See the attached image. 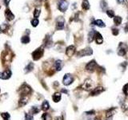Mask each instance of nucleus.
<instances>
[{"label":"nucleus","instance_id":"obj_21","mask_svg":"<svg viewBox=\"0 0 128 120\" xmlns=\"http://www.w3.org/2000/svg\"><path fill=\"white\" fill-rule=\"evenodd\" d=\"M34 69V64L32 62H29L28 65L25 67V73H29Z\"/></svg>","mask_w":128,"mask_h":120},{"label":"nucleus","instance_id":"obj_20","mask_svg":"<svg viewBox=\"0 0 128 120\" xmlns=\"http://www.w3.org/2000/svg\"><path fill=\"white\" fill-rule=\"evenodd\" d=\"M95 33L96 31L95 30H91V32H89L88 34V42H91L94 39V35H95Z\"/></svg>","mask_w":128,"mask_h":120},{"label":"nucleus","instance_id":"obj_4","mask_svg":"<svg viewBox=\"0 0 128 120\" xmlns=\"http://www.w3.org/2000/svg\"><path fill=\"white\" fill-rule=\"evenodd\" d=\"M128 47L127 45L125 44V43L120 42L119 46H118V54L119 56H124L126 54V53L127 52Z\"/></svg>","mask_w":128,"mask_h":120},{"label":"nucleus","instance_id":"obj_19","mask_svg":"<svg viewBox=\"0 0 128 120\" xmlns=\"http://www.w3.org/2000/svg\"><path fill=\"white\" fill-rule=\"evenodd\" d=\"M28 102V98L27 96H23L19 100V106L20 107H23Z\"/></svg>","mask_w":128,"mask_h":120},{"label":"nucleus","instance_id":"obj_22","mask_svg":"<svg viewBox=\"0 0 128 120\" xmlns=\"http://www.w3.org/2000/svg\"><path fill=\"white\" fill-rule=\"evenodd\" d=\"M122 18H121L120 16H115L114 17V23L116 26H119L121 23H122Z\"/></svg>","mask_w":128,"mask_h":120},{"label":"nucleus","instance_id":"obj_2","mask_svg":"<svg viewBox=\"0 0 128 120\" xmlns=\"http://www.w3.org/2000/svg\"><path fill=\"white\" fill-rule=\"evenodd\" d=\"M93 54V50L91 47H87L83 50H81L80 51L78 52L77 55L79 57H84V56H87V55H91Z\"/></svg>","mask_w":128,"mask_h":120},{"label":"nucleus","instance_id":"obj_27","mask_svg":"<svg viewBox=\"0 0 128 120\" xmlns=\"http://www.w3.org/2000/svg\"><path fill=\"white\" fill-rule=\"evenodd\" d=\"M1 116L3 119V120H10V117L11 116H10V114H9V113H6V112L2 113Z\"/></svg>","mask_w":128,"mask_h":120},{"label":"nucleus","instance_id":"obj_31","mask_svg":"<svg viewBox=\"0 0 128 120\" xmlns=\"http://www.w3.org/2000/svg\"><path fill=\"white\" fill-rule=\"evenodd\" d=\"M39 21L38 18H33L31 20V25L34 26V27H36V26L39 25Z\"/></svg>","mask_w":128,"mask_h":120},{"label":"nucleus","instance_id":"obj_9","mask_svg":"<svg viewBox=\"0 0 128 120\" xmlns=\"http://www.w3.org/2000/svg\"><path fill=\"white\" fill-rule=\"evenodd\" d=\"M105 90V89H104L103 86H98V87L94 88L93 90L91 92V96H96V95H100L102 92H103V91Z\"/></svg>","mask_w":128,"mask_h":120},{"label":"nucleus","instance_id":"obj_44","mask_svg":"<svg viewBox=\"0 0 128 120\" xmlns=\"http://www.w3.org/2000/svg\"><path fill=\"white\" fill-rule=\"evenodd\" d=\"M1 31H2V30H1V28H0V33H1Z\"/></svg>","mask_w":128,"mask_h":120},{"label":"nucleus","instance_id":"obj_42","mask_svg":"<svg viewBox=\"0 0 128 120\" xmlns=\"http://www.w3.org/2000/svg\"><path fill=\"white\" fill-rule=\"evenodd\" d=\"M125 31L126 32H128V24L125 26Z\"/></svg>","mask_w":128,"mask_h":120},{"label":"nucleus","instance_id":"obj_15","mask_svg":"<svg viewBox=\"0 0 128 120\" xmlns=\"http://www.w3.org/2000/svg\"><path fill=\"white\" fill-rule=\"evenodd\" d=\"M54 68H55L57 71H61L62 68H63V62L59 59L56 60V61L54 62Z\"/></svg>","mask_w":128,"mask_h":120},{"label":"nucleus","instance_id":"obj_24","mask_svg":"<svg viewBox=\"0 0 128 120\" xmlns=\"http://www.w3.org/2000/svg\"><path fill=\"white\" fill-rule=\"evenodd\" d=\"M49 108H50L49 102H47V101H44V102H42V110H44V111H47Z\"/></svg>","mask_w":128,"mask_h":120},{"label":"nucleus","instance_id":"obj_37","mask_svg":"<svg viewBox=\"0 0 128 120\" xmlns=\"http://www.w3.org/2000/svg\"><path fill=\"white\" fill-rule=\"evenodd\" d=\"M118 33H119V30H118V29L117 28H113L112 29V34L114 35H118Z\"/></svg>","mask_w":128,"mask_h":120},{"label":"nucleus","instance_id":"obj_40","mask_svg":"<svg viewBox=\"0 0 128 120\" xmlns=\"http://www.w3.org/2000/svg\"><path fill=\"white\" fill-rule=\"evenodd\" d=\"M94 110H91V111H88V112H87V114H94Z\"/></svg>","mask_w":128,"mask_h":120},{"label":"nucleus","instance_id":"obj_34","mask_svg":"<svg viewBox=\"0 0 128 120\" xmlns=\"http://www.w3.org/2000/svg\"><path fill=\"white\" fill-rule=\"evenodd\" d=\"M0 28H1L2 31H6L8 29V25L6 23H3V24H2V26H0Z\"/></svg>","mask_w":128,"mask_h":120},{"label":"nucleus","instance_id":"obj_13","mask_svg":"<svg viewBox=\"0 0 128 120\" xmlns=\"http://www.w3.org/2000/svg\"><path fill=\"white\" fill-rule=\"evenodd\" d=\"M94 40H95L97 44H102L103 42V38L99 32H97L96 31L95 35H94Z\"/></svg>","mask_w":128,"mask_h":120},{"label":"nucleus","instance_id":"obj_8","mask_svg":"<svg viewBox=\"0 0 128 120\" xmlns=\"http://www.w3.org/2000/svg\"><path fill=\"white\" fill-rule=\"evenodd\" d=\"M92 86H93V82H92L91 79H87V80L84 82L83 85L82 86V88H83L84 90H89L91 89Z\"/></svg>","mask_w":128,"mask_h":120},{"label":"nucleus","instance_id":"obj_29","mask_svg":"<svg viewBox=\"0 0 128 120\" xmlns=\"http://www.w3.org/2000/svg\"><path fill=\"white\" fill-rule=\"evenodd\" d=\"M42 118L43 120H52V118L51 116V114H47V113H44Z\"/></svg>","mask_w":128,"mask_h":120},{"label":"nucleus","instance_id":"obj_12","mask_svg":"<svg viewBox=\"0 0 128 120\" xmlns=\"http://www.w3.org/2000/svg\"><path fill=\"white\" fill-rule=\"evenodd\" d=\"M30 92H31V88L29 86L27 85V84H24V85L22 86V87H21V93L23 94V96L25 95H28Z\"/></svg>","mask_w":128,"mask_h":120},{"label":"nucleus","instance_id":"obj_33","mask_svg":"<svg viewBox=\"0 0 128 120\" xmlns=\"http://www.w3.org/2000/svg\"><path fill=\"white\" fill-rule=\"evenodd\" d=\"M100 6H101V8L103 10H105L106 7L107 6V3H106V2L105 0H102L101 2H100Z\"/></svg>","mask_w":128,"mask_h":120},{"label":"nucleus","instance_id":"obj_25","mask_svg":"<svg viewBox=\"0 0 128 120\" xmlns=\"http://www.w3.org/2000/svg\"><path fill=\"white\" fill-rule=\"evenodd\" d=\"M30 37L28 35H24L23 36L22 38H21V42H22V43H23V44H27L28 42H30Z\"/></svg>","mask_w":128,"mask_h":120},{"label":"nucleus","instance_id":"obj_16","mask_svg":"<svg viewBox=\"0 0 128 120\" xmlns=\"http://www.w3.org/2000/svg\"><path fill=\"white\" fill-rule=\"evenodd\" d=\"M116 111V108L115 107H111L110 108L109 110H106V118H111V117H112L114 114H115V113Z\"/></svg>","mask_w":128,"mask_h":120},{"label":"nucleus","instance_id":"obj_38","mask_svg":"<svg viewBox=\"0 0 128 120\" xmlns=\"http://www.w3.org/2000/svg\"><path fill=\"white\" fill-rule=\"evenodd\" d=\"M122 109L123 111H125V110H128V108H127V105L123 104V105L122 106Z\"/></svg>","mask_w":128,"mask_h":120},{"label":"nucleus","instance_id":"obj_43","mask_svg":"<svg viewBox=\"0 0 128 120\" xmlns=\"http://www.w3.org/2000/svg\"><path fill=\"white\" fill-rule=\"evenodd\" d=\"M94 120H101V119H99V117H96V118H95V119H94Z\"/></svg>","mask_w":128,"mask_h":120},{"label":"nucleus","instance_id":"obj_7","mask_svg":"<svg viewBox=\"0 0 128 120\" xmlns=\"http://www.w3.org/2000/svg\"><path fill=\"white\" fill-rule=\"evenodd\" d=\"M65 26V19L63 17H58L56 20V30H63Z\"/></svg>","mask_w":128,"mask_h":120},{"label":"nucleus","instance_id":"obj_5","mask_svg":"<svg viewBox=\"0 0 128 120\" xmlns=\"http://www.w3.org/2000/svg\"><path fill=\"white\" fill-rule=\"evenodd\" d=\"M98 66L97 62L95 60H91V62H89L86 66V70L89 72H93L94 71H95L96 67Z\"/></svg>","mask_w":128,"mask_h":120},{"label":"nucleus","instance_id":"obj_14","mask_svg":"<svg viewBox=\"0 0 128 120\" xmlns=\"http://www.w3.org/2000/svg\"><path fill=\"white\" fill-rule=\"evenodd\" d=\"M5 16L8 21H11L15 18V14L11 11L10 9H6L5 11Z\"/></svg>","mask_w":128,"mask_h":120},{"label":"nucleus","instance_id":"obj_3","mask_svg":"<svg viewBox=\"0 0 128 120\" xmlns=\"http://www.w3.org/2000/svg\"><path fill=\"white\" fill-rule=\"evenodd\" d=\"M73 82H74V77H73L70 74H66L63 77V83L65 86H69Z\"/></svg>","mask_w":128,"mask_h":120},{"label":"nucleus","instance_id":"obj_18","mask_svg":"<svg viewBox=\"0 0 128 120\" xmlns=\"http://www.w3.org/2000/svg\"><path fill=\"white\" fill-rule=\"evenodd\" d=\"M93 24H94L95 26H99V27H105L106 26V24L103 23V20H101V19H97V20L94 21Z\"/></svg>","mask_w":128,"mask_h":120},{"label":"nucleus","instance_id":"obj_26","mask_svg":"<svg viewBox=\"0 0 128 120\" xmlns=\"http://www.w3.org/2000/svg\"><path fill=\"white\" fill-rule=\"evenodd\" d=\"M40 111V109L38 107H32L31 110H30V112H31V114H36Z\"/></svg>","mask_w":128,"mask_h":120},{"label":"nucleus","instance_id":"obj_1","mask_svg":"<svg viewBox=\"0 0 128 120\" xmlns=\"http://www.w3.org/2000/svg\"><path fill=\"white\" fill-rule=\"evenodd\" d=\"M43 53H44L43 47H41L38 48V49H36L34 52L32 53L33 59L34 60H39L40 58H42V56L43 55Z\"/></svg>","mask_w":128,"mask_h":120},{"label":"nucleus","instance_id":"obj_35","mask_svg":"<svg viewBox=\"0 0 128 120\" xmlns=\"http://www.w3.org/2000/svg\"><path fill=\"white\" fill-rule=\"evenodd\" d=\"M123 93H124L125 95H128V83H127L126 85L123 86Z\"/></svg>","mask_w":128,"mask_h":120},{"label":"nucleus","instance_id":"obj_17","mask_svg":"<svg viewBox=\"0 0 128 120\" xmlns=\"http://www.w3.org/2000/svg\"><path fill=\"white\" fill-rule=\"evenodd\" d=\"M61 94L58 93V92H56L54 93L53 96H52V99H53V101L54 102H58L59 101L61 100Z\"/></svg>","mask_w":128,"mask_h":120},{"label":"nucleus","instance_id":"obj_45","mask_svg":"<svg viewBox=\"0 0 128 120\" xmlns=\"http://www.w3.org/2000/svg\"><path fill=\"white\" fill-rule=\"evenodd\" d=\"M0 9H1V6H0Z\"/></svg>","mask_w":128,"mask_h":120},{"label":"nucleus","instance_id":"obj_10","mask_svg":"<svg viewBox=\"0 0 128 120\" xmlns=\"http://www.w3.org/2000/svg\"><path fill=\"white\" fill-rule=\"evenodd\" d=\"M75 53V47L73 45L69 46V47L67 48V50H66V54H67L68 57L73 56Z\"/></svg>","mask_w":128,"mask_h":120},{"label":"nucleus","instance_id":"obj_30","mask_svg":"<svg viewBox=\"0 0 128 120\" xmlns=\"http://www.w3.org/2000/svg\"><path fill=\"white\" fill-rule=\"evenodd\" d=\"M33 14H34L35 18H39V16L40 15V10L38 9V8H35L34 10V13H33Z\"/></svg>","mask_w":128,"mask_h":120},{"label":"nucleus","instance_id":"obj_11","mask_svg":"<svg viewBox=\"0 0 128 120\" xmlns=\"http://www.w3.org/2000/svg\"><path fill=\"white\" fill-rule=\"evenodd\" d=\"M11 76V71L10 70H6V71L0 73V78L4 79V80H6V79L10 78Z\"/></svg>","mask_w":128,"mask_h":120},{"label":"nucleus","instance_id":"obj_32","mask_svg":"<svg viewBox=\"0 0 128 120\" xmlns=\"http://www.w3.org/2000/svg\"><path fill=\"white\" fill-rule=\"evenodd\" d=\"M106 14L108 15L109 18H114L115 17V12L113 11H111V10H109V11H106Z\"/></svg>","mask_w":128,"mask_h":120},{"label":"nucleus","instance_id":"obj_6","mask_svg":"<svg viewBox=\"0 0 128 120\" xmlns=\"http://www.w3.org/2000/svg\"><path fill=\"white\" fill-rule=\"evenodd\" d=\"M68 6H69V3L67 0H60L58 2V10L62 12H65L68 8Z\"/></svg>","mask_w":128,"mask_h":120},{"label":"nucleus","instance_id":"obj_28","mask_svg":"<svg viewBox=\"0 0 128 120\" xmlns=\"http://www.w3.org/2000/svg\"><path fill=\"white\" fill-rule=\"evenodd\" d=\"M46 40H47V42H46V43H45V45H46L47 47H50L52 45V40H51V37L47 36V37L46 38Z\"/></svg>","mask_w":128,"mask_h":120},{"label":"nucleus","instance_id":"obj_39","mask_svg":"<svg viewBox=\"0 0 128 120\" xmlns=\"http://www.w3.org/2000/svg\"><path fill=\"white\" fill-rule=\"evenodd\" d=\"M10 2H11V0H4V3H5L6 6H8Z\"/></svg>","mask_w":128,"mask_h":120},{"label":"nucleus","instance_id":"obj_23","mask_svg":"<svg viewBox=\"0 0 128 120\" xmlns=\"http://www.w3.org/2000/svg\"><path fill=\"white\" fill-rule=\"evenodd\" d=\"M82 7L85 11H87V10L90 9V3H89L88 0H83V2H82Z\"/></svg>","mask_w":128,"mask_h":120},{"label":"nucleus","instance_id":"obj_41","mask_svg":"<svg viewBox=\"0 0 128 120\" xmlns=\"http://www.w3.org/2000/svg\"><path fill=\"white\" fill-rule=\"evenodd\" d=\"M124 1H125V0H117V2H118V3H120V4L123 3V2H124Z\"/></svg>","mask_w":128,"mask_h":120},{"label":"nucleus","instance_id":"obj_36","mask_svg":"<svg viewBox=\"0 0 128 120\" xmlns=\"http://www.w3.org/2000/svg\"><path fill=\"white\" fill-rule=\"evenodd\" d=\"M25 120H34V118H33L32 114L27 113V114H25Z\"/></svg>","mask_w":128,"mask_h":120}]
</instances>
